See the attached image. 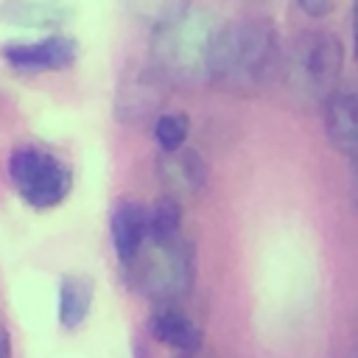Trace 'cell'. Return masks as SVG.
<instances>
[{"instance_id": "1", "label": "cell", "mask_w": 358, "mask_h": 358, "mask_svg": "<svg viewBox=\"0 0 358 358\" xmlns=\"http://www.w3.org/2000/svg\"><path fill=\"white\" fill-rule=\"evenodd\" d=\"M282 73V48L268 20L246 17L221 25L210 42L207 81L235 95H255Z\"/></svg>"}, {"instance_id": "2", "label": "cell", "mask_w": 358, "mask_h": 358, "mask_svg": "<svg viewBox=\"0 0 358 358\" xmlns=\"http://www.w3.org/2000/svg\"><path fill=\"white\" fill-rule=\"evenodd\" d=\"M215 31L204 8L185 3L165 20H157L151 34V64L168 81L207 78V56Z\"/></svg>"}, {"instance_id": "3", "label": "cell", "mask_w": 358, "mask_h": 358, "mask_svg": "<svg viewBox=\"0 0 358 358\" xmlns=\"http://www.w3.org/2000/svg\"><path fill=\"white\" fill-rule=\"evenodd\" d=\"M344 67V45L330 31H302L282 50V78L305 101H327Z\"/></svg>"}, {"instance_id": "4", "label": "cell", "mask_w": 358, "mask_h": 358, "mask_svg": "<svg viewBox=\"0 0 358 358\" xmlns=\"http://www.w3.org/2000/svg\"><path fill=\"white\" fill-rule=\"evenodd\" d=\"M134 288L151 302L176 305L182 302L196 282V249L182 235L165 243H145L137 260L126 268Z\"/></svg>"}, {"instance_id": "5", "label": "cell", "mask_w": 358, "mask_h": 358, "mask_svg": "<svg viewBox=\"0 0 358 358\" xmlns=\"http://www.w3.org/2000/svg\"><path fill=\"white\" fill-rule=\"evenodd\" d=\"M8 179L17 196L34 210L59 207L70 196V187H73V173L67 162L50 148H42L34 143H22L11 148Z\"/></svg>"}, {"instance_id": "6", "label": "cell", "mask_w": 358, "mask_h": 358, "mask_svg": "<svg viewBox=\"0 0 358 358\" xmlns=\"http://www.w3.org/2000/svg\"><path fill=\"white\" fill-rule=\"evenodd\" d=\"M168 92H171V81L154 64L134 67L117 84V92H115V115L123 123L154 120L159 115V109L165 106Z\"/></svg>"}, {"instance_id": "7", "label": "cell", "mask_w": 358, "mask_h": 358, "mask_svg": "<svg viewBox=\"0 0 358 358\" xmlns=\"http://www.w3.org/2000/svg\"><path fill=\"white\" fill-rule=\"evenodd\" d=\"M3 62L17 73L64 70L78 56V42L67 34H48L39 39H11L0 50Z\"/></svg>"}, {"instance_id": "8", "label": "cell", "mask_w": 358, "mask_h": 358, "mask_svg": "<svg viewBox=\"0 0 358 358\" xmlns=\"http://www.w3.org/2000/svg\"><path fill=\"white\" fill-rule=\"evenodd\" d=\"M109 238L123 268H129L148 243V207L137 199H117L109 207Z\"/></svg>"}, {"instance_id": "9", "label": "cell", "mask_w": 358, "mask_h": 358, "mask_svg": "<svg viewBox=\"0 0 358 358\" xmlns=\"http://www.w3.org/2000/svg\"><path fill=\"white\" fill-rule=\"evenodd\" d=\"M157 179L168 190V196L199 193L207 182V162L199 151H193L187 145H182L176 151H159Z\"/></svg>"}, {"instance_id": "10", "label": "cell", "mask_w": 358, "mask_h": 358, "mask_svg": "<svg viewBox=\"0 0 358 358\" xmlns=\"http://www.w3.org/2000/svg\"><path fill=\"white\" fill-rule=\"evenodd\" d=\"M324 131L330 137V143L358 159V87H347V90H336L324 103Z\"/></svg>"}, {"instance_id": "11", "label": "cell", "mask_w": 358, "mask_h": 358, "mask_svg": "<svg viewBox=\"0 0 358 358\" xmlns=\"http://www.w3.org/2000/svg\"><path fill=\"white\" fill-rule=\"evenodd\" d=\"M148 333H151L159 344H165V347L182 352V355L199 352V350H201V341H204L201 327H199L185 310H179V308H173V305H159V308L148 316Z\"/></svg>"}, {"instance_id": "12", "label": "cell", "mask_w": 358, "mask_h": 358, "mask_svg": "<svg viewBox=\"0 0 358 358\" xmlns=\"http://www.w3.org/2000/svg\"><path fill=\"white\" fill-rule=\"evenodd\" d=\"M95 282L87 274H64L59 282V324L64 330H76L92 310Z\"/></svg>"}, {"instance_id": "13", "label": "cell", "mask_w": 358, "mask_h": 358, "mask_svg": "<svg viewBox=\"0 0 358 358\" xmlns=\"http://www.w3.org/2000/svg\"><path fill=\"white\" fill-rule=\"evenodd\" d=\"M0 17L22 28H59L70 17V8L59 0H3Z\"/></svg>"}, {"instance_id": "14", "label": "cell", "mask_w": 358, "mask_h": 358, "mask_svg": "<svg viewBox=\"0 0 358 358\" xmlns=\"http://www.w3.org/2000/svg\"><path fill=\"white\" fill-rule=\"evenodd\" d=\"M182 229V204L176 196H159L154 204H148V241L165 243L179 238Z\"/></svg>"}, {"instance_id": "15", "label": "cell", "mask_w": 358, "mask_h": 358, "mask_svg": "<svg viewBox=\"0 0 358 358\" xmlns=\"http://www.w3.org/2000/svg\"><path fill=\"white\" fill-rule=\"evenodd\" d=\"M151 134L159 151H176L190 137V117L185 112H159L151 120Z\"/></svg>"}, {"instance_id": "16", "label": "cell", "mask_w": 358, "mask_h": 358, "mask_svg": "<svg viewBox=\"0 0 358 358\" xmlns=\"http://www.w3.org/2000/svg\"><path fill=\"white\" fill-rule=\"evenodd\" d=\"M296 6L308 17H327L333 11V0H296Z\"/></svg>"}, {"instance_id": "17", "label": "cell", "mask_w": 358, "mask_h": 358, "mask_svg": "<svg viewBox=\"0 0 358 358\" xmlns=\"http://www.w3.org/2000/svg\"><path fill=\"white\" fill-rule=\"evenodd\" d=\"M352 56L358 62V0H352Z\"/></svg>"}, {"instance_id": "18", "label": "cell", "mask_w": 358, "mask_h": 358, "mask_svg": "<svg viewBox=\"0 0 358 358\" xmlns=\"http://www.w3.org/2000/svg\"><path fill=\"white\" fill-rule=\"evenodd\" d=\"M0 358H11V336L3 324H0Z\"/></svg>"}, {"instance_id": "19", "label": "cell", "mask_w": 358, "mask_h": 358, "mask_svg": "<svg viewBox=\"0 0 358 358\" xmlns=\"http://www.w3.org/2000/svg\"><path fill=\"white\" fill-rule=\"evenodd\" d=\"M182 358H207V355L199 350V352H190V355H182Z\"/></svg>"}]
</instances>
